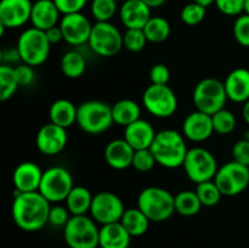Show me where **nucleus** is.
<instances>
[{
	"mask_svg": "<svg viewBox=\"0 0 249 248\" xmlns=\"http://www.w3.org/2000/svg\"><path fill=\"white\" fill-rule=\"evenodd\" d=\"M50 208L51 203L39 191H16L12 202V218L17 228L27 232H34L49 223Z\"/></svg>",
	"mask_w": 249,
	"mask_h": 248,
	"instance_id": "1",
	"label": "nucleus"
},
{
	"mask_svg": "<svg viewBox=\"0 0 249 248\" xmlns=\"http://www.w3.org/2000/svg\"><path fill=\"white\" fill-rule=\"evenodd\" d=\"M150 150L157 164L167 169H175L182 167L189 148L182 133L174 129H163L156 134Z\"/></svg>",
	"mask_w": 249,
	"mask_h": 248,
	"instance_id": "2",
	"label": "nucleus"
},
{
	"mask_svg": "<svg viewBox=\"0 0 249 248\" xmlns=\"http://www.w3.org/2000/svg\"><path fill=\"white\" fill-rule=\"evenodd\" d=\"M138 208L150 221L162 223L175 213V196L160 186L145 187L138 196Z\"/></svg>",
	"mask_w": 249,
	"mask_h": 248,
	"instance_id": "3",
	"label": "nucleus"
},
{
	"mask_svg": "<svg viewBox=\"0 0 249 248\" xmlns=\"http://www.w3.org/2000/svg\"><path fill=\"white\" fill-rule=\"evenodd\" d=\"M112 106L99 100L84 101L78 106L77 124L84 133L100 135L113 124Z\"/></svg>",
	"mask_w": 249,
	"mask_h": 248,
	"instance_id": "4",
	"label": "nucleus"
},
{
	"mask_svg": "<svg viewBox=\"0 0 249 248\" xmlns=\"http://www.w3.org/2000/svg\"><path fill=\"white\" fill-rule=\"evenodd\" d=\"M63 238L70 248H99L100 229L87 214L72 215L63 228Z\"/></svg>",
	"mask_w": 249,
	"mask_h": 248,
	"instance_id": "5",
	"label": "nucleus"
},
{
	"mask_svg": "<svg viewBox=\"0 0 249 248\" xmlns=\"http://www.w3.org/2000/svg\"><path fill=\"white\" fill-rule=\"evenodd\" d=\"M228 100L224 83L216 78H204L199 80L192 94V101L197 111L209 116L225 108Z\"/></svg>",
	"mask_w": 249,
	"mask_h": 248,
	"instance_id": "6",
	"label": "nucleus"
},
{
	"mask_svg": "<svg viewBox=\"0 0 249 248\" xmlns=\"http://www.w3.org/2000/svg\"><path fill=\"white\" fill-rule=\"evenodd\" d=\"M16 46L21 55L22 62L32 67L43 65L50 55L51 44L46 38L45 32L34 27L22 32Z\"/></svg>",
	"mask_w": 249,
	"mask_h": 248,
	"instance_id": "7",
	"label": "nucleus"
},
{
	"mask_svg": "<svg viewBox=\"0 0 249 248\" xmlns=\"http://www.w3.org/2000/svg\"><path fill=\"white\" fill-rule=\"evenodd\" d=\"M182 167L187 177L196 185L214 180L219 169L214 155L204 147L189 148Z\"/></svg>",
	"mask_w": 249,
	"mask_h": 248,
	"instance_id": "8",
	"label": "nucleus"
},
{
	"mask_svg": "<svg viewBox=\"0 0 249 248\" xmlns=\"http://www.w3.org/2000/svg\"><path fill=\"white\" fill-rule=\"evenodd\" d=\"M89 48L101 57L116 56L123 46V34L111 22H96L92 24Z\"/></svg>",
	"mask_w": 249,
	"mask_h": 248,
	"instance_id": "9",
	"label": "nucleus"
},
{
	"mask_svg": "<svg viewBox=\"0 0 249 248\" xmlns=\"http://www.w3.org/2000/svg\"><path fill=\"white\" fill-rule=\"evenodd\" d=\"M146 111L157 118H169L178 109V97L169 85L151 84L142 94Z\"/></svg>",
	"mask_w": 249,
	"mask_h": 248,
	"instance_id": "10",
	"label": "nucleus"
},
{
	"mask_svg": "<svg viewBox=\"0 0 249 248\" xmlns=\"http://www.w3.org/2000/svg\"><path fill=\"white\" fill-rule=\"evenodd\" d=\"M73 187V177L70 170L63 167H51L44 170L39 192L50 203H58L66 201Z\"/></svg>",
	"mask_w": 249,
	"mask_h": 248,
	"instance_id": "11",
	"label": "nucleus"
},
{
	"mask_svg": "<svg viewBox=\"0 0 249 248\" xmlns=\"http://www.w3.org/2000/svg\"><path fill=\"white\" fill-rule=\"evenodd\" d=\"M214 182L219 187L223 196H237L249 186V167L233 159L226 162L218 169Z\"/></svg>",
	"mask_w": 249,
	"mask_h": 248,
	"instance_id": "12",
	"label": "nucleus"
},
{
	"mask_svg": "<svg viewBox=\"0 0 249 248\" xmlns=\"http://www.w3.org/2000/svg\"><path fill=\"white\" fill-rule=\"evenodd\" d=\"M125 208L121 197L111 191H101L92 198L90 214L100 225L121 221Z\"/></svg>",
	"mask_w": 249,
	"mask_h": 248,
	"instance_id": "13",
	"label": "nucleus"
},
{
	"mask_svg": "<svg viewBox=\"0 0 249 248\" xmlns=\"http://www.w3.org/2000/svg\"><path fill=\"white\" fill-rule=\"evenodd\" d=\"M58 26L62 31L63 40L70 45L78 46L89 41L92 24L82 12L63 15Z\"/></svg>",
	"mask_w": 249,
	"mask_h": 248,
	"instance_id": "14",
	"label": "nucleus"
},
{
	"mask_svg": "<svg viewBox=\"0 0 249 248\" xmlns=\"http://www.w3.org/2000/svg\"><path fill=\"white\" fill-rule=\"evenodd\" d=\"M68 135L65 128L53 123L44 124L36 136V148L45 156H56L65 150Z\"/></svg>",
	"mask_w": 249,
	"mask_h": 248,
	"instance_id": "15",
	"label": "nucleus"
},
{
	"mask_svg": "<svg viewBox=\"0 0 249 248\" xmlns=\"http://www.w3.org/2000/svg\"><path fill=\"white\" fill-rule=\"evenodd\" d=\"M33 2L31 0H1L0 26L9 29L18 28L31 21Z\"/></svg>",
	"mask_w": 249,
	"mask_h": 248,
	"instance_id": "16",
	"label": "nucleus"
},
{
	"mask_svg": "<svg viewBox=\"0 0 249 248\" xmlns=\"http://www.w3.org/2000/svg\"><path fill=\"white\" fill-rule=\"evenodd\" d=\"M214 133L212 116L201 111L191 112L182 123V135L194 142H203Z\"/></svg>",
	"mask_w": 249,
	"mask_h": 248,
	"instance_id": "17",
	"label": "nucleus"
},
{
	"mask_svg": "<svg viewBox=\"0 0 249 248\" xmlns=\"http://www.w3.org/2000/svg\"><path fill=\"white\" fill-rule=\"evenodd\" d=\"M151 17V7L142 0H125L119 9V18L126 29H143Z\"/></svg>",
	"mask_w": 249,
	"mask_h": 248,
	"instance_id": "18",
	"label": "nucleus"
},
{
	"mask_svg": "<svg viewBox=\"0 0 249 248\" xmlns=\"http://www.w3.org/2000/svg\"><path fill=\"white\" fill-rule=\"evenodd\" d=\"M43 170L34 162L19 163L14 170L12 180H14L15 190L17 192H36L39 191Z\"/></svg>",
	"mask_w": 249,
	"mask_h": 248,
	"instance_id": "19",
	"label": "nucleus"
},
{
	"mask_svg": "<svg viewBox=\"0 0 249 248\" xmlns=\"http://www.w3.org/2000/svg\"><path fill=\"white\" fill-rule=\"evenodd\" d=\"M135 150L126 142L125 139H114L105 148V160L116 170H124L131 167Z\"/></svg>",
	"mask_w": 249,
	"mask_h": 248,
	"instance_id": "20",
	"label": "nucleus"
},
{
	"mask_svg": "<svg viewBox=\"0 0 249 248\" xmlns=\"http://www.w3.org/2000/svg\"><path fill=\"white\" fill-rule=\"evenodd\" d=\"M156 130L150 122L140 118L124 128V139L135 151L150 148L156 138Z\"/></svg>",
	"mask_w": 249,
	"mask_h": 248,
	"instance_id": "21",
	"label": "nucleus"
},
{
	"mask_svg": "<svg viewBox=\"0 0 249 248\" xmlns=\"http://www.w3.org/2000/svg\"><path fill=\"white\" fill-rule=\"evenodd\" d=\"M60 15L61 12L53 0H36L32 7V27L44 32L48 31L60 23Z\"/></svg>",
	"mask_w": 249,
	"mask_h": 248,
	"instance_id": "22",
	"label": "nucleus"
},
{
	"mask_svg": "<svg viewBox=\"0 0 249 248\" xmlns=\"http://www.w3.org/2000/svg\"><path fill=\"white\" fill-rule=\"evenodd\" d=\"M224 87L230 101L245 104L249 100V70L240 67L231 71L224 82Z\"/></svg>",
	"mask_w": 249,
	"mask_h": 248,
	"instance_id": "23",
	"label": "nucleus"
},
{
	"mask_svg": "<svg viewBox=\"0 0 249 248\" xmlns=\"http://www.w3.org/2000/svg\"><path fill=\"white\" fill-rule=\"evenodd\" d=\"M131 236L121 221L101 225L99 248H129Z\"/></svg>",
	"mask_w": 249,
	"mask_h": 248,
	"instance_id": "24",
	"label": "nucleus"
},
{
	"mask_svg": "<svg viewBox=\"0 0 249 248\" xmlns=\"http://www.w3.org/2000/svg\"><path fill=\"white\" fill-rule=\"evenodd\" d=\"M77 112L78 107L72 101L58 99L51 104L49 108V118L51 123L67 129L77 123Z\"/></svg>",
	"mask_w": 249,
	"mask_h": 248,
	"instance_id": "25",
	"label": "nucleus"
},
{
	"mask_svg": "<svg viewBox=\"0 0 249 248\" xmlns=\"http://www.w3.org/2000/svg\"><path fill=\"white\" fill-rule=\"evenodd\" d=\"M112 117L114 123L125 128L141 118V107L134 100H119L112 106Z\"/></svg>",
	"mask_w": 249,
	"mask_h": 248,
	"instance_id": "26",
	"label": "nucleus"
},
{
	"mask_svg": "<svg viewBox=\"0 0 249 248\" xmlns=\"http://www.w3.org/2000/svg\"><path fill=\"white\" fill-rule=\"evenodd\" d=\"M92 198L90 190L85 186H74L66 198L65 203L72 215H85L90 212Z\"/></svg>",
	"mask_w": 249,
	"mask_h": 248,
	"instance_id": "27",
	"label": "nucleus"
},
{
	"mask_svg": "<svg viewBox=\"0 0 249 248\" xmlns=\"http://www.w3.org/2000/svg\"><path fill=\"white\" fill-rule=\"evenodd\" d=\"M121 223L130 233L131 237H139L147 232L151 221L138 207H135V208L125 209Z\"/></svg>",
	"mask_w": 249,
	"mask_h": 248,
	"instance_id": "28",
	"label": "nucleus"
},
{
	"mask_svg": "<svg viewBox=\"0 0 249 248\" xmlns=\"http://www.w3.org/2000/svg\"><path fill=\"white\" fill-rule=\"evenodd\" d=\"M60 68L66 78L78 79L87 71V61L80 53L75 50H70L61 58Z\"/></svg>",
	"mask_w": 249,
	"mask_h": 248,
	"instance_id": "29",
	"label": "nucleus"
},
{
	"mask_svg": "<svg viewBox=\"0 0 249 248\" xmlns=\"http://www.w3.org/2000/svg\"><path fill=\"white\" fill-rule=\"evenodd\" d=\"M202 203L196 191L184 190L175 195V212L182 216H194L201 211Z\"/></svg>",
	"mask_w": 249,
	"mask_h": 248,
	"instance_id": "30",
	"label": "nucleus"
},
{
	"mask_svg": "<svg viewBox=\"0 0 249 248\" xmlns=\"http://www.w3.org/2000/svg\"><path fill=\"white\" fill-rule=\"evenodd\" d=\"M143 32L150 43L158 44L163 43L169 38L172 28L168 19H165L164 17L152 16L143 27Z\"/></svg>",
	"mask_w": 249,
	"mask_h": 248,
	"instance_id": "31",
	"label": "nucleus"
},
{
	"mask_svg": "<svg viewBox=\"0 0 249 248\" xmlns=\"http://www.w3.org/2000/svg\"><path fill=\"white\" fill-rule=\"evenodd\" d=\"M18 87L14 66H0V101L5 102L11 99Z\"/></svg>",
	"mask_w": 249,
	"mask_h": 248,
	"instance_id": "32",
	"label": "nucleus"
},
{
	"mask_svg": "<svg viewBox=\"0 0 249 248\" xmlns=\"http://www.w3.org/2000/svg\"><path fill=\"white\" fill-rule=\"evenodd\" d=\"M195 191H196L197 196H198L199 201H201L203 207L216 206L220 202L221 197H223V194L220 192L219 187L216 186L214 180L197 184Z\"/></svg>",
	"mask_w": 249,
	"mask_h": 248,
	"instance_id": "33",
	"label": "nucleus"
},
{
	"mask_svg": "<svg viewBox=\"0 0 249 248\" xmlns=\"http://www.w3.org/2000/svg\"><path fill=\"white\" fill-rule=\"evenodd\" d=\"M214 133L219 135H229L236 128V117L229 109L223 108L212 116Z\"/></svg>",
	"mask_w": 249,
	"mask_h": 248,
	"instance_id": "34",
	"label": "nucleus"
},
{
	"mask_svg": "<svg viewBox=\"0 0 249 248\" xmlns=\"http://www.w3.org/2000/svg\"><path fill=\"white\" fill-rule=\"evenodd\" d=\"M90 11L96 22H109L117 12V1L114 0H92Z\"/></svg>",
	"mask_w": 249,
	"mask_h": 248,
	"instance_id": "35",
	"label": "nucleus"
},
{
	"mask_svg": "<svg viewBox=\"0 0 249 248\" xmlns=\"http://www.w3.org/2000/svg\"><path fill=\"white\" fill-rule=\"evenodd\" d=\"M147 43L143 29H126L123 34V46L131 53H140Z\"/></svg>",
	"mask_w": 249,
	"mask_h": 248,
	"instance_id": "36",
	"label": "nucleus"
},
{
	"mask_svg": "<svg viewBox=\"0 0 249 248\" xmlns=\"http://www.w3.org/2000/svg\"><path fill=\"white\" fill-rule=\"evenodd\" d=\"M206 9L207 7L192 1L182 7L180 11V18L187 26H196L201 23L206 17Z\"/></svg>",
	"mask_w": 249,
	"mask_h": 248,
	"instance_id": "37",
	"label": "nucleus"
},
{
	"mask_svg": "<svg viewBox=\"0 0 249 248\" xmlns=\"http://www.w3.org/2000/svg\"><path fill=\"white\" fill-rule=\"evenodd\" d=\"M232 33L236 41L243 48H249V15L242 14L235 19Z\"/></svg>",
	"mask_w": 249,
	"mask_h": 248,
	"instance_id": "38",
	"label": "nucleus"
},
{
	"mask_svg": "<svg viewBox=\"0 0 249 248\" xmlns=\"http://www.w3.org/2000/svg\"><path fill=\"white\" fill-rule=\"evenodd\" d=\"M156 164H157V162H156L155 156H153L152 151H151L150 148H146V150H138L134 153L133 164H131V167H133L134 169L138 170V172H150L151 169H153V167H155Z\"/></svg>",
	"mask_w": 249,
	"mask_h": 248,
	"instance_id": "39",
	"label": "nucleus"
},
{
	"mask_svg": "<svg viewBox=\"0 0 249 248\" xmlns=\"http://www.w3.org/2000/svg\"><path fill=\"white\" fill-rule=\"evenodd\" d=\"M246 1L247 0H215L214 4L223 15L238 17L246 12Z\"/></svg>",
	"mask_w": 249,
	"mask_h": 248,
	"instance_id": "40",
	"label": "nucleus"
},
{
	"mask_svg": "<svg viewBox=\"0 0 249 248\" xmlns=\"http://www.w3.org/2000/svg\"><path fill=\"white\" fill-rule=\"evenodd\" d=\"M71 216H72V214L70 213L67 207L56 204V206H51L50 208L49 223L53 226H56V228H65L66 224L71 219Z\"/></svg>",
	"mask_w": 249,
	"mask_h": 248,
	"instance_id": "41",
	"label": "nucleus"
},
{
	"mask_svg": "<svg viewBox=\"0 0 249 248\" xmlns=\"http://www.w3.org/2000/svg\"><path fill=\"white\" fill-rule=\"evenodd\" d=\"M231 155L233 160L249 167V139L243 138L236 141L231 150Z\"/></svg>",
	"mask_w": 249,
	"mask_h": 248,
	"instance_id": "42",
	"label": "nucleus"
},
{
	"mask_svg": "<svg viewBox=\"0 0 249 248\" xmlns=\"http://www.w3.org/2000/svg\"><path fill=\"white\" fill-rule=\"evenodd\" d=\"M170 79V71L164 63H156L150 70L151 84L168 85Z\"/></svg>",
	"mask_w": 249,
	"mask_h": 248,
	"instance_id": "43",
	"label": "nucleus"
},
{
	"mask_svg": "<svg viewBox=\"0 0 249 248\" xmlns=\"http://www.w3.org/2000/svg\"><path fill=\"white\" fill-rule=\"evenodd\" d=\"M15 74H16L19 87H28L34 82V78H36L33 67L23 62L15 66Z\"/></svg>",
	"mask_w": 249,
	"mask_h": 248,
	"instance_id": "44",
	"label": "nucleus"
},
{
	"mask_svg": "<svg viewBox=\"0 0 249 248\" xmlns=\"http://www.w3.org/2000/svg\"><path fill=\"white\" fill-rule=\"evenodd\" d=\"M61 15H70L82 12L88 0H53Z\"/></svg>",
	"mask_w": 249,
	"mask_h": 248,
	"instance_id": "45",
	"label": "nucleus"
},
{
	"mask_svg": "<svg viewBox=\"0 0 249 248\" xmlns=\"http://www.w3.org/2000/svg\"><path fill=\"white\" fill-rule=\"evenodd\" d=\"M0 60L1 65H17L21 60V55L17 49V46H10V48H4L0 53Z\"/></svg>",
	"mask_w": 249,
	"mask_h": 248,
	"instance_id": "46",
	"label": "nucleus"
},
{
	"mask_svg": "<svg viewBox=\"0 0 249 248\" xmlns=\"http://www.w3.org/2000/svg\"><path fill=\"white\" fill-rule=\"evenodd\" d=\"M45 34H46V38H48L49 43L53 45V44H57L60 43V41L63 40V34H62V31H61L60 26H55L53 27V28L48 29V31H45Z\"/></svg>",
	"mask_w": 249,
	"mask_h": 248,
	"instance_id": "47",
	"label": "nucleus"
},
{
	"mask_svg": "<svg viewBox=\"0 0 249 248\" xmlns=\"http://www.w3.org/2000/svg\"><path fill=\"white\" fill-rule=\"evenodd\" d=\"M142 1H145L151 9H153V7H160L164 5L168 0H142Z\"/></svg>",
	"mask_w": 249,
	"mask_h": 248,
	"instance_id": "48",
	"label": "nucleus"
},
{
	"mask_svg": "<svg viewBox=\"0 0 249 248\" xmlns=\"http://www.w3.org/2000/svg\"><path fill=\"white\" fill-rule=\"evenodd\" d=\"M242 117H243V119H245L246 123H247L249 125V100H247V101L243 104V106H242Z\"/></svg>",
	"mask_w": 249,
	"mask_h": 248,
	"instance_id": "49",
	"label": "nucleus"
},
{
	"mask_svg": "<svg viewBox=\"0 0 249 248\" xmlns=\"http://www.w3.org/2000/svg\"><path fill=\"white\" fill-rule=\"evenodd\" d=\"M194 1L197 2V4L202 5V6L208 7V6H211L212 4H214V2H215V0H194Z\"/></svg>",
	"mask_w": 249,
	"mask_h": 248,
	"instance_id": "50",
	"label": "nucleus"
},
{
	"mask_svg": "<svg viewBox=\"0 0 249 248\" xmlns=\"http://www.w3.org/2000/svg\"><path fill=\"white\" fill-rule=\"evenodd\" d=\"M246 14L249 15V0L246 1Z\"/></svg>",
	"mask_w": 249,
	"mask_h": 248,
	"instance_id": "51",
	"label": "nucleus"
},
{
	"mask_svg": "<svg viewBox=\"0 0 249 248\" xmlns=\"http://www.w3.org/2000/svg\"><path fill=\"white\" fill-rule=\"evenodd\" d=\"M114 1H117V2H119V1H125V0H114Z\"/></svg>",
	"mask_w": 249,
	"mask_h": 248,
	"instance_id": "52",
	"label": "nucleus"
}]
</instances>
